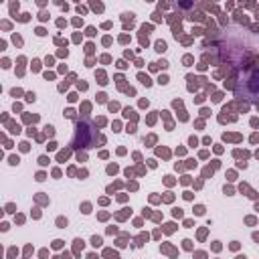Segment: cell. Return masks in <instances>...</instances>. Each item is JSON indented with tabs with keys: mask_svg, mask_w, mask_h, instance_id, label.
<instances>
[{
	"mask_svg": "<svg viewBox=\"0 0 259 259\" xmlns=\"http://www.w3.org/2000/svg\"><path fill=\"white\" fill-rule=\"evenodd\" d=\"M241 81H245L243 87H237V95H245L247 99H257L259 97V71H251L245 75V79L241 77Z\"/></svg>",
	"mask_w": 259,
	"mask_h": 259,
	"instance_id": "6da1fadb",
	"label": "cell"
}]
</instances>
